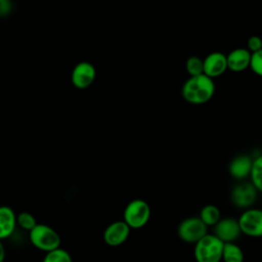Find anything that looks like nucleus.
<instances>
[{
    "instance_id": "17",
    "label": "nucleus",
    "mask_w": 262,
    "mask_h": 262,
    "mask_svg": "<svg viewBox=\"0 0 262 262\" xmlns=\"http://www.w3.org/2000/svg\"><path fill=\"white\" fill-rule=\"evenodd\" d=\"M250 177L252 180L251 183L255 186L257 191L262 192V155L253 160Z\"/></svg>"
},
{
    "instance_id": "9",
    "label": "nucleus",
    "mask_w": 262,
    "mask_h": 262,
    "mask_svg": "<svg viewBox=\"0 0 262 262\" xmlns=\"http://www.w3.org/2000/svg\"><path fill=\"white\" fill-rule=\"evenodd\" d=\"M130 227L122 220L111 223L103 232V241L107 246L118 247L123 245L130 234Z\"/></svg>"
},
{
    "instance_id": "20",
    "label": "nucleus",
    "mask_w": 262,
    "mask_h": 262,
    "mask_svg": "<svg viewBox=\"0 0 262 262\" xmlns=\"http://www.w3.org/2000/svg\"><path fill=\"white\" fill-rule=\"evenodd\" d=\"M16 223L25 230H32L36 225V218L34 217L33 214L29 213V212H20L17 216H16Z\"/></svg>"
},
{
    "instance_id": "18",
    "label": "nucleus",
    "mask_w": 262,
    "mask_h": 262,
    "mask_svg": "<svg viewBox=\"0 0 262 262\" xmlns=\"http://www.w3.org/2000/svg\"><path fill=\"white\" fill-rule=\"evenodd\" d=\"M43 262H73L71 255L68 251L57 248L50 252H47Z\"/></svg>"
},
{
    "instance_id": "19",
    "label": "nucleus",
    "mask_w": 262,
    "mask_h": 262,
    "mask_svg": "<svg viewBox=\"0 0 262 262\" xmlns=\"http://www.w3.org/2000/svg\"><path fill=\"white\" fill-rule=\"evenodd\" d=\"M186 70L191 77L204 74V60L198 56H190L186 60Z\"/></svg>"
},
{
    "instance_id": "11",
    "label": "nucleus",
    "mask_w": 262,
    "mask_h": 262,
    "mask_svg": "<svg viewBox=\"0 0 262 262\" xmlns=\"http://www.w3.org/2000/svg\"><path fill=\"white\" fill-rule=\"evenodd\" d=\"M226 69L227 59L221 52H213L204 59V74L211 79L222 75Z\"/></svg>"
},
{
    "instance_id": "4",
    "label": "nucleus",
    "mask_w": 262,
    "mask_h": 262,
    "mask_svg": "<svg viewBox=\"0 0 262 262\" xmlns=\"http://www.w3.org/2000/svg\"><path fill=\"white\" fill-rule=\"evenodd\" d=\"M150 207L141 199L131 201L125 208L123 214V221L130 227L138 229L146 225L150 218Z\"/></svg>"
},
{
    "instance_id": "8",
    "label": "nucleus",
    "mask_w": 262,
    "mask_h": 262,
    "mask_svg": "<svg viewBox=\"0 0 262 262\" xmlns=\"http://www.w3.org/2000/svg\"><path fill=\"white\" fill-rule=\"evenodd\" d=\"M95 76L94 66L88 61H81L74 67L71 80L76 88L86 89L93 83Z\"/></svg>"
},
{
    "instance_id": "21",
    "label": "nucleus",
    "mask_w": 262,
    "mask_h": 262,
    "mask_svg": "<svg viewBox=\"0 0 262 262\" xmlns=\"http://www.w3.org/2000/svg\"><path fill=\"white\" fill-rule=\"evenodd\" d=\"M250 67L254 73L262 77V49L252 53Z\"/></svg>"
},
{
    "instance_id": "24",
    "label": "nucleus",
    "mask_w": 262,
    "mask_h": 262,
    "mask_svg": "<svg viewBox=\"0 0 262 262\" xmlns=\"http://www.w3.org/2000/svg\"><path fill=\"white\" fill-rule=\"evenodd\" d=\"M5 259V249L4 246L0 239V262H3Z\"/></svg>"
},
{
    "instance_id": "10",
    "label": "nucleus",
    "mask_w": 262,
    "mask_h": 262,
    "mask_svg": "<svg viewBox=\"0 0 262 262\" xmlns=\"http://www.w3.org/2000/svg\"><path fill=\"white\" fill-rule=\"evenodd\" d=\"M214 234L224 244L233 243L241 234L238 221L230 217L220 219L214 225Z\"/></svg>"
},
{
    "instance_id": "14",
    "label": "nucleus",
    "mask_w": 262,
    "mask_h": 262,
    "mask_svg": "<svg viewBox=\"0 0 262 262\" xmlns=\"http://www.w3.org/2000/svg\"><path fill=\"white\" fill-rule=\"evenodd\" d=\"M253 160L247 156L242 155L234 158L229 165V173L235 179H244L250 176Z\"/></svg>"
},
{
    "instance_id": "23",
    "label": "nucleus",
    "mask_w": 262,
    "mask_h": 262,
    "mask_svg": "<svg viewBox=\"0 0 262 262\" xmlns=\"http://www.w3.org/2000/svg\"><path fill=\"white\" fill-rule=\"evenodd\" d=\"M11 8V3L9 0H0V15H5L9 13Z\"/></svg>"
},
{
    "instance_id": "2",
    "label": "nucleus",
    "mask_w": 262,
    "mask_h": 262,
    "mask_svg": "<svg viewBox=\"0 0 262 262\" xmlns=\"http://www.w3.org/2000/svg\"><path fill=\"white\" fill-rule=\"evenodd\" d=\"M194 259L196 262H220L224 243L215 234L207 233L194 244Z\"/></svg>"
},
{
    "instance_id": "5",
    "label": "nucleus",
    "mask_w": 262,
    "mask_h": 262,
    "mask_svg": "<svg viewBox=\"0 0 262 262\" xmlns=\"http://www.w3.org/2000/svg\"><path fill=\"white\" fill-rule=\"evenodd\" d=\"M177 233L183 242L195 244L207 234V226L199 217H189L180 222Z\"/></svg>"
},
{
    "instance_id": "6",
    "label": "nucleus",
    "mask_w": 262,
    "mask_h": 262,
    "mask_svg": "<svg viewBox=\"0 0 262 262\" xmlns=\"http://www.w3.org/2000/svg\"><path fill=\"white\" fill-rule=\"evenodd\" d=\"M241 232L251 237L262 236V210L249 208L238 218Z\"/></svg>"
},
{
    "instance_id": "1",
    "label": "nucleus",
    "mask_w": 262,
    "mask_h": 262,
    "mask_svg": "<svg viewBox=\"0 0 262 262\" xmlns=\"http://www.w3.org/2000/svg\"><path fill=\"white\" fill-rule=\"evenodd\" d=\"M215 91L213 80L205 74L190 77L182 87V96L192 104H202L209 101Z\"/></svg>"
},
{
    "instance_id": "15",
    "label": "nucleus",
    "mask_w": 262,
    "mask_h": 262,
    "mask_svg": "<svg viewBox=\"0 0 262 262\" xmlns=\"http://www.w3.org/2000/svg\"><path fill=\"white\" fill-rule=\"evenodd\" d=\"M222 260L224 262H244V252L234 243H225L223 245Z\"/></svg>"
},
{
    "instance_id": "22",
    "label": "nucleus",
    "mask_w": 262,
    "mask_h": 262,
    "mask_svg": "<svg viewBox=\"0 0 262 262\" xmlns=\"http://www.w3.org/2000/svg\"><path fill=\"white\" fill-rule=\"evenodd\" d=\"M248 48L250 51L256 52L262 49V40L258 36H252L248 40Z\"/></svg>"
},
{
    "instance_id": "16",
    "label": "nucleus",
    "mask_w": 262,
    "mask_h": 262,
    "mask_svg": "<svg viewBox=\"0 0 262 262\" xmlns=\"http://www.w3.org/2000/svg\"><path fill=\"white\" fill-rule=\"evenodd\" d=\"M199 218L206 226H214L220 220V210L215 205H206L202 208Z\"/></svg>"
},
{
    "instance_id": "13",
    "label": "nucleus",
    "mask_w": 262,
    "mask_h": 262,
    "mask_svg": "<svg viewBox=\"0 0 262 262\" xmlns=\"http://www.w3.org/2000/svg\"><path fill=\"white\" fill-rule=\"evenodd\" d=\"M16 226V215L8 206H0V239L12 234Z\"/></svg>"
},
{
    "instance_id": "7",
    "label": "nucleus",
    "mask_w": 262,
    "mask_h": 262,
    "mask_svg": "<svg viewBox=\"0 0 262 262\" xmlns=\"http://www.w3.org/2000/svg\"><path fill=\"white\" fill-rule=\"evenodd\" d=\"M230 199L235 207L249 209L255 204L257 200V189L252 183L249 182L237 184L231 190Z\"/></svg>"
},
{
    "instance_id": "3",
    "label": "nucleus",
    "mask_w": 262,
    "mask_h": 262,
    "mask_svg": "<svg viewBox=\"0 0 262 262\" xmlns=\"http://www.w3.org/2000/svg\"><path fill=\"white\" fill-rule=\"evenodd\" d=\"M29 236L35 248L46 253L59 248L61 242L57 231L46 224H37L29 231Z\"/></svg>"
},
{
    "instance_id": "12",
    "label": "nucleus",
    "mask_w": 262,
    "mask_h": 262,
    "mask_svg": "<svg viewBox=\"0 0 262 262\" xmlns=\"http://www.w3.org/2000/svg\"><path fill=\"white\" fill-rule=\"evenodd\" d=\"M250 51L245 48H236L232 50L227 56V69L233 72H242L250 67L251 61Z\"/></svg>"
}]
</instances>
